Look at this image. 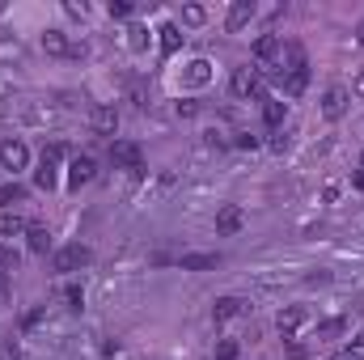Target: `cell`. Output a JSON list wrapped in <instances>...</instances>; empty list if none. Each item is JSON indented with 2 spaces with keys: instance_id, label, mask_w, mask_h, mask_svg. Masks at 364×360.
<instances>
[{
  "instance_id": "1",
  "label": "cell",
  "mask_w": 364,
  "mask_h": 360,
  "mask_svg": "<svg viewBox=\"0 0 364 360\" xmlns=\"http://www.w3.org/2000/svg\"><path fill=\"white\" fill-rule=\"evenodd\" d=\"M59 161H64V144H47V149H42V161H38V170H34V182H38L42 191L55 187V178H59Z\"/></svg>"
},
{
  "instance_id": "2",
  "label": "cell",
  "mask_w": 364,
  "mask_h": 360,
  "mask_svg": "<svg viewBox=\"0 0 364 360\" xmlns=\"http://www.w3.org/2000/svg\"><path fill=\"white\" fill-rule=\"evenodd\" d=\"M110 161H115L119 170H131L136 178L144 174V161H140V144H131V140H115V144H110Z\"/></svg>"
},
{
  "instance_id": "3",
  "label": "cell",
  "mask_w": 364,
  "mask_h": 360,
  "mask_svg": "<svg viewBox=\"0 0 364 360\" xmlns=\"http://www.w3.org/2000/svg\"><path fill=\"white\" fill-rule=\"evenodd\" d=\"M229 85H233L237 98H259V102L267 98V93H263V76H259V68H237Z\"/></svg>"
},
{
  "instance_id": "4",
  "label": "cell",
  "mask_w": 364,
  "mask_h": 360,
  "mask_svg": "<svg viewBox=\"0 0 364 360\" xmlns=\"http://www.w3.org/2000/svg\"><path fill=\"white\" fill-rule=\"evenodd\" d=\"M89 259H93V255H89V246H81V242L59 246V250H55V272H81Z\"/></svg>"
},
{
  "instance_id": "5",
  "label": "cell",
  "mask_w": 364,
  "mask_h": 360,
  "mask_svg": "<svg viewBox=\"0 0 364 360\" xmlns=\"http://www.w3.org/2000/svg\"><path fill=\"white\" fill-rule=\"evenodd\" d=\"M0 166L13 170V174L25 170V166H30V149H25L21 140H0Z\"/></svg>"
},
{
  "instance_id": "6",
  "label": "cell",
  "mask_w": 364,
  "mask_h": 360,
  "mask_svg": "<svg viewBox=\"0 0 364 360\" xmlns=\"http://www.w3.org/2000/svg\"><path fill=\"white\" fill-rule=\"evenodd\" d=\"M348 102H352V93H348L344 85H331V89L322 93V115H327V119H344V115H348Z\"/></svg>"
},
{
  "instance_id": "7",
  "label": "cell",
  "mask_w": 364,
  "mask_h": 360,
  "mask_svg": "<svg viewBox=\"0 0 364 360\" xmlns=\"http://www.w3.org/2000/svg\"><path fill=\"white\" fill-rule=\"evenodd\" d=\"M305 323H310V310H305V306H288V310H280V318H276V327H280L284 339H293Z\"/></svg>"
},
{
  "instance_id": "8",
  "label": "cell",
  "mask_w": 364,
  "mask_h": 360,
  "mask_svg": "<svg viewBox=\"0 0 364 360\" xmlns=\"http://www.w3.org/2000/svg\"><path fill=\"white\" fill-rule=\"evenodd\" d=\"M93 174H98L93 157H72V161H68V187H72V191H81L85 182H93Z\"/></svg>"
},
{
  "instance_id": "9",
  "label": "cell",
  "mask_w": 364,
  "mask_h": 360,
  "mask_svg": "<svg viewBox=\"0 0 364 360\" xmlns=\"http://www.w3.org/2000/svg\"><path fill=\"white\" fill-rule=\"evenodd\" d=\"M89 123H93V132H98V136H115V132H119V110L102 102V106H93Z\"/></svg>"
},
{
  "instance_id": "10",
  "label": "cell",
  "mask_w": 364,
  "mask_h": 360,
  "mask_svg": "<svg viewBox=\"0 0 364 360\" xmlns=\"http://www.w3.org/2000/svg\"><path fill=\"white\" fill-rule=\"evenodd\" d=\"M42 51H47V55H81V47H72L64 30H47V34H42Z\"/></svg>"
},
{
  "instance_id": "11",
  "label": "cell",
  "mask_w": 364,
  "mask_h": 360,
  "mask_svg": "<svg viewBox=\"0 0 364 360\" xmlns=\"http://www.w3.org/2000/svg\"><path fill=\"white\" fill-rule=\"evenodd\" d=\"M242 225H246V216H242V208H237V204H225V208L216 212V233H225V238H229V233H237Z\"/></svg>"
},
{
  "instance_id": "12",
  "label": "cell",
  "mask_w": 364,
  "mask_h": 360,
  "mask_svg": "<svg viewBox=\"0 0 364 360\" xmlns=\"http://www.w3.org/2000/svg\"><path fill=\"white\" fill-rule=\"evenodd\" d=\"M250 17H254V0H233V4H229V17H225V25H229V30H242Z\"/></svg>"
},
{
  "instance_id": "13",
  "label": "cell",
  "mask_w": 364,
  "mask_h": 360,
  "mask_svg": "<svg viewBox=\"0 0 364 360\" xmlns=\"http://www.w3.org/2000/svg\"><path fill=\"white\" fill-rule=\"evenodd\" d=\"M280 55H284V47H280V38H276V34H263V38H254V59L271 64V59H280Z\"/></svg>"
},
{
  "instance_id": "14",
  "label": "cell",
  "mask_w": 364,
  "mask_h": 360,
  "mask_svg": "<svg viewBox=\"0 0 364 360\" xmlns=\"http://www.w3.org/2000/svg\"><path fill=\"white\" fill-rule=\"evenodd\" d=\"M25 242H30L34 255H47V250H51V229L34 221V225H25Z\"/></svg>"
},
{
  "instance_id": "15",
  "label": "cell",
  "mask_w": 364,
  "mask_h": 360,
  "mask_svg": "<svg viewBox=\"0 0 364 360\" xmlns=\"http://www.w3.org/2000/svg\"><path fill=\"white\" fill-rule=\"evenodd\" d=\"M237 314H246V301H242V297H221V301L212 306V318H216V323H229V318H237Z\"/></svg>"
},
{
  "instance_id": "16",
  "label": "cell",
  "mask_w": 364,
  "mask_h": 360,
  "mask_svg": "<svg viewBox=\"0 0 364 360\" xmlns=\"http://www.w3.org/2000/svg\"><path fill=\"white\" fill-rule=\"evenodd\" d=\"M216 263H221V255H182V259H178L182 272H212Z\"/></svg>"
},
{
  "instance_id": "17",
  "label": "cell",
  "mask_w": 364,
  "mask_h": 360,
  "mask_svg": "<svg viewBox=\"0 0 364 360\" xmlns=\"http://www.w3.org/2000/svg\"><path fill=\"white\" fill-rule=\"evenodd\" d=\"M157 34H161V55H174V51L182 47V30H178L174 21H165V25H161Z\"/></svg>"
},
{
  "instance_id": "18",
  "label": "cell",
  "mask_w": 364,
  "mask_h": 360,
  "mask_svg": "<svg viewBox=\"0 0 364 360\" xmlns=\"http://www.w3.org/2000/svg\"><path fill=\"white\" fill-rule=\"evenodd\" d=\"M284 110H288V106H284L280 98H263V123H267V127H280V123H284Z\"/></svg>"
},
{
  "instance_id": "19",
  "label": "cell",
  "mask_w": 364,
  "mask_h": 360,
  "mask_svg": "<svg viewBox=\"0 0 364 360\" xmlns=\"http://www.w3.org/2000/svg\"><path fill=\"white\" fill-rule=\"evenodd\" d=\"M25 199V187L21 182H4L0 187V212H13V204H21Z\"/></svg>"
},
{
  "instance_id": "20",
  "label": "cell",
  "mask_w": 364,
  "mask_h": 360,
  "mask_svg": "<svg viewBox=\"0 0 364 360\" xmlns=\"http://www.w3.org/2000/svg\"><path fill=\"white\" fill-rule=\"evenodd\" d=\"M17 233H25V221L17 212H0V238H17Z\"/></svg>"
},
{
  "instance_id": "21",
  "label": "cell",
  "mask_w": 364,
  "mask_h": 360,
  "mask_svg": "<svg viewBox=\"0 0 364 360\" xmlns=\"http://www.w3.org/2000/svg\"><path fill=\"white\" fill-rule=\"evenodd\" d=\"M208 76H212V64H208V59H195V64L187 68V85H208Z\"/></svg>"
},
{
  "instance_id": "22",
  "label": "cell",
  "mask_w": 364,
  "mask_h": 360,
  "mask_svg": "<svg viewBox=\"0 0 364 360\" xmlns=\"http://www.w3.org/2000/svg\"><path fill=\"white\" fill-rule=\"evenodd\" d=\"M348 331V318H327L322 327H318V339H339Z\"/></svg>"
},
{
  "instance_id": "23",
  "label": "cell",
  "mask_w": 364,
  "mask_h": 360,
  "mask_svg": "<svg viewBox=\"0 0 364 360\" xmlns=\"http://www.w3.org/2000/svg\"><path fill=\"white\" fill-rule=\"evenodd\" d=\"M208 21V8L204 4H187L182 8V25H204Z\"/></svg>"
},
{
  "instance_id": "24",
  "label": "cell",
  "mask_w": 364,
  "mask_h": 360,
  "mask_svg": "<svg viewBox=\"0 0 364 360\" xmlns=\"http://www.w3.org/2000/svg\"><path fill=\"white\" fill-rule=\"evenodd\" d=\"M17 267H21V255H17V250H8V246H4V250H0V276H13V272H17Z\"/></svg>"
},
{
  "instance_id": "25",
  "label": "cell",
  "mask_w": 364,
  "mask_h": 360,
  "mask_svg": "<svg viewBox=\"0 0 364 360\" xmlns=\"http://www.w3.org/2000/svg\"><path fill=\"white\" fill-rule=\"evenodd\" d=\"M237 352H242V348H237V339H221L212 360H237Z\"/></svg>"
},
{
  "instance_id": "26",
  "label": "cell",
  "mask_w": 364,
  "mask_h": 360,
  "mask_svg": "<svg viewBox=\"0 0 364 360\" xmlns=\"http://www.w3.org/2000/svg\"><path fill=\"white\" fill-rule=\"evenodd\" d=\"M64 301H68V310H81V306H85V293H81V284H68V289H64Z\"/></svg>"
},
{
  "instance_id": "27",
  "label": "cell",
  "mask_w": 364,
  "mask_h": 360,
  "mask_svg": "<svg viewBox=\"0 0 364 360\" xmlns=\"http://www.w3.org/2000/svg\"><path fill=\"white\" fill-rule=\"evenodd\" d=\"M131 8H136L131 0H110V4H106V13H110V17H131Z\"/></svg>"
},
{
  "instance_id": "28",
  "label": "cell",
  "mask_w": 364,
  "mask_h": 360,
  "mask_svg": "<svg viewBox=\"0 0 364 360\" xmlns=\"http://www.w3.org/2000/svg\"><path fill=\"white\" fill-rule=\"evenodd\" d=\"M144 34H148L144 25H131V51H144V42H148Z\"/></svg>"
},
{
  "instance_id": "29",
  "label": "cell",
  "mask_w": 364,
  "mask_h": 360,
  "mask_svg": "<svg viewBox=\"0 0 364 360\" xmlns=\"http://www.w3.org/2000/svg\"><path fill=\"white\" fill-rule=\"evenodd\" d=\"M42 314H47V310H42V306H38V310H30V314H25V318H21V327H25V331H30V327H38V323H42Z\"/></svg>"
},
{
  "instance_id": "30",
  "label": "cell",
  "mask_w": 364,
  "mask_h": 360,
  "mask_svg": "<svg viewBox=\"0 0 364 360\" xmlns=\"http://www.w3.org/2000/svg\"><path fill=\"white\" fill-rule=\"evenodd\" d=\"M233 144H237V149H250V153H254V149H259V140H254V136H250V132H242V136H237V140H233Z\"/></svg>"
},
{
  "instance_id": "31",
  "label": "cell",
  "mask_w": 364,
  "mask_h": 360,
  "mask_svg": "<svg viewBox=\"0 0 364 360\" xmlns=\"http://www.w3.org/2000/svg\"><path fill=\"white\" fill-rule=\"evenodd\" d=\"M331 360H364V356H360V352H356V348H344V352H335V356H331Z\"/></svg>"
},
{
  "instance_id": "32",
  "label": "cell",
  "mask_w": 364,
  "mask_h": 360,
  "mask_svg": "<svg viewBox=\"0 0 364 360\" xmlns=\"http://www.w3.org/2000/svg\"><path fill=\"white\" fill-rule=\"evenodd\" d=\"M195 110H199V106H195V102H178V115H182V119H191V115H195Z\"/></svg>"
},
{
  "instance_id": "33",
  "label": "cell",
  "mask_w": 364,
  "mask_h": 360,
  "mask_svg": "<svg viewBox=\"0 0 364 360\" xmlns=\"http://www.w3.org/2000/svg\"><path fill=\"white\" fill-rule=\"evenodd\" d=\"M288 149V136H271V153H284Z\"/></svg>"
},
{
  "instance_id": "34",
  "label": "cell",
  "mask_w": 364,
  "mask_h": 360,
  "mask_svg": "<svg viewBox=\"0 0 364 360\" xmlns=\"http://www.w3.org/2000/svg\"><path fill=\"white\" fill-rule=\"evenodd\" d=\"M0 360H17V344H4L0 348Z\"/></svg>"
},
{
  "instance_id": "35",
  "label": "cell",
  "mask_w": 364,
  "mask_h": 360,
  "mask_svg": "<svg viewBox=\"0 0 364 360\" xmlns=\"http://www.w3.org/2000/svg\"><path fill=\"white\" fill-rule=\"evenodd\" d=\"M352 93H356V98H364V72L356 76V81H352Z\"/></svg>"
},
{
  "instance_id": "36",
  "label": "cell",
  "mask_w": 364,
  "mask_h": 360,
  "mask_svg": "<svg viewBox=\"0 0 364 360\" xmlns=\"http://www.w3.org/2000/svg\"><path fill=\"white\" fill-rule=\"evenodd\" d=\"M356 352H364V331L356 335Z\"/></svg>"
},
{
  "instance_id": "37",
  "label": "cell",
  "mask_w": 364,
  "mask_h": 360,
  "mask_svg": "<svg viewBox=\"0 0 364 360\" xmlns=\"http://www.w3.org/2000/svg\"><path fill=\"white\" fill-rule=\"evenodd\" d=\"M356 38H360V42H364V21H360V34H356Z\"/></svg>"
},
{
  "instance_id": "38",
  "label": "cell",
  "mask_w": 364,
  "mask_h": 360,
  "mask_svg": "<svg viewBox=\"0 0 364 360\" xmlns=\"http://www.w3.org/2000/svg\"><path fill=\"white\" fill-rule=\"evenodd\" d=\"M360 170H364V153H360Z\"/></svg>"
}]
</instances>
